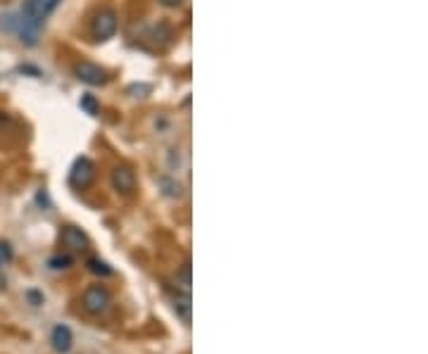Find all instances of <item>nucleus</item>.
Masks as SVG:
<instances>
[{
	"label": "nucleus",
	"instance_id": "f257e3e1",
	"mask_svg": "<svg viewBox=\"0 0 428 354\" xmlns=\"http://www.w3.org/2000/svg\"><path fill=\"white\" fill-rule=\"evenodd\" d=\"M81 304L88 314L100 317V314H105L110 307H112V295H110V290L105 285H91V287H86V292H83Z\"/></svg>",
	"mask_w": 428,
	"mask_h": 354
},
{
	"label": "nucleus",
	"instance_id": "f03ea898",
	"mask_svg": "<svg viewBox=\"0 0 428 354\" xmlns=\"http://www.w3.org/2000/svg\"><path fill=\"white\" fill-rule=\"evenodd\" d=\"M117 26H119V19H117V12L112 8H103L93 15L91 19V34L96 41H108L117 34Z\"/></svg>",
	"mask_w": 428,
	"mask_h": 354
},
{
	"label": "nucleus",
	"instance_id": "7ed1b4c3",
	"mask_svg": "<svg viewBox=\"0 0 428 354\" xmlns=\"http://www.w3.org/2000/svg\"><path fill=\"white\" fill-rule=\"evenodd\" d=\"M96 181V164H93L91 157L81 154V157L74 159L71 164V171H69V184L76 188V191H86V188L93 186Z\"/></svg>",
	"mask_w": 428,
	"mask_h": 354
},
{
	"label": "nucleus",
	"instance_id": "20e7f679",
	"mask_svg": "<svg viewBox=\"0 0 428 354\" xmlns=\"http://www.w3.org/2000/svg\"><path fill=\"white\" fill-rule=\"evenodd\" d=\"M74 76L86 86H105L110 81L108 71L100 67V64L86 62V60H81V62L74 64Z\"/></svg>",
	"mask_w": 428,
	"mask_h": 354
},
{
	"label": "nucleus",
	"instance_id": "39448f33",
	"mask_svg": "<svg viewBox=\"0 0 428 354\" xmlns=\"http://www.w3.org/2000/svg\"><path fill=\"white\" fill-rule=\"evenodd\" d=\"M110 184L117 193H121V195H131L133 191H136V171L129 164H117V167L110 171Z\"/></svg>",
	"mask_w": 428,
	"mask_h": 354
},
{
	"label": "nucleus",
	"instance_id": "423d86ee",
	"mask_svg": "<svg viewBox=\"0 0 428 354\" xmlns=\"http://www.w3.org/2000/svg\"><path fill=\"white\" fill-rule=\"evenodd\" d=\"M60 242H62V247H65V250H69V252H83L88 245H91L88 236L83 233L79 226H62Z\"/></svg>",
	"mask_w": 428,
	"mask_h": 354
},
{
	"label": "nucleus",
	"instance_id": "0eeeda50",
	"mask_svg": "<svg viewBox=\"0 0 428 354\" xmlns=\"http://www.w3.org/2000/svg\"><path fill=\"white\" fill-rule=\"evenodd\" d=\"M50 345L58 354H69L71 345H74V335H71V328L65 324H58L53 330H50Z\"/></svg>",
	"mask_w": 428,
	"mask_h": 354
},
{
	"label": "nucleus",
	"instance_id": "6e6552de",
	"mask_svg": "<svg viewBox=\"0 0 428 354\" xmlns=\"http://www.w3.org/2000/svg\"><path fill=\"white\" fill-rule=\"evenodd\" d=\"M174 312L179 314L183 324H191V292L183 290L181 295L176 292L174 297Z\"/></svg>",
	"mask_w": 428,
	"mask_h": 354
},
{
	"label": "nucleus",
	"instance_id": "1a4fd4ad",
	"mask_svg": "<svg viewBox=\"0 0 428 354\" xmlns=\"http://www.w3.org/2000/svg\"><path fill=\"white\" fill-rule=\"evenodd\" d=\"M157 184H160V188H162V193L166 197H174L176 200V197L183 195V186L176 179H171V176H160Z\"/></svg>",
	"mask_w": 428,
	"mask_h": 354
},
{
	"label": "nucleus",
	"instance_id": "9d476101",
	"mask_svg": "<svg viewBox=\"0 0 428 354\" xmlns=\"http://www.w3.org/2000/svg\"><path fill=\"white\" fill-rule=\"evenodd\" d=\"M86 267H88V271H91V274H96V276H112V274H114L112 267H110L108 262H103L100 257H91V259L86 262Z\"/></svg>",
	"mask_w": 428,
	"mask_h": 354
},
{
	"label": "nucleus",
	"instance_id": "9b49d317",
	"mask_svg": "<svg viewBox=\"0 0 428 354\" xmlns=\"http://www.w3.org/2000/svg\"><path fill=\"white\" fill-rule=\"evenodd\" d=\"M74 264V259H71V254H53V257L48 259V267L53 271H67Z\"/></svg>",
	"mask_w": 428,
	"mask_h": 354
},
{
	"label": "nucleus",
	"instance_id": "f8f14e48",
	"mask_svg": "<svg viewBox=\"0 0 428 354\" xmlns=\"http://www.w3.org/2000/svg\"><path fill=\"white\" fill-rule=\"evenodd\" d=\"M81 107L86 109L88 114H98V103H96V98L93 96H83L81 98Z\"/></svg>",
	"mask_w": 428,
	"mask_h": 354
},
{
	"label": "nucleus",
	"instance_id": "ddd939ff",
	"mask_svg": "<svg viewBox=\"0 0 428 354\" xmlns=\"http://www.w3.org/2000/svg\"><path fill=\"white\" fill-rule=\"evenodd\" d=\"M181 281H183V290L191 287V259H186L181 267Z\"/></svg>",
	"mask_w": 428,
	"mask_h": 354
},
{
	"label": "nucleus",
	"instance_id": "4468645a",
	"mask_svg": "<svg viewBox=\"0 0 428 354\" xmlns=\"http://www.w3.org/2000/svg\"><path fill=\"white\" fill-rule=\"evenodd\" d=\"M26 300H29L31 307H41V304L46 302V295H43V292H38V290H29V292H26Z\"/></svg>",
	"mask_w": 428,
	"mask_h": 354
},
{
	"label": "nucleus",
	"instance_id": "2eb2a0df",
	"mask_svg": "<svg viewBox=\"0 0 428 354\" xmlns=\"http://www.w3.org/2000/svg\"><path fill=\"white\" fill-rule=\"evenodd\" d=\"M12 245H10V242H0V262H12Z\"/></svg>",
	"mask_w": 428,
	"mask_h": 354
},
{
	"label": "nucleus",
	"instance_id": "dca6fc26",
	"mask_svg": "<svg viewBox=\"0 0 428 354\" xmlns=\"http://www.w3.org/2000/svg\"><path fill=\"white\" fill-rule=\"evenodd\" d=\"M183 0H160V5H164V8H179Z\"/></svg>",
	"mask_w": 428,
	"mask_h": 354
},
{
	"label": "nucleus",
	"instance_id": "f3484780",
	"mask_svg": "<svg viewBox=\"0 0 428 354\" xmlns=\"http://www.w3.org/2000/svg\"><path fill=\"white\" fill-rule=\"evenodd\" d=\"M5 290H8V278L0 274V292H5Z\"/></svg>",
	"mask_w": 428,
	"mask_h": 354
}]
</instances>
